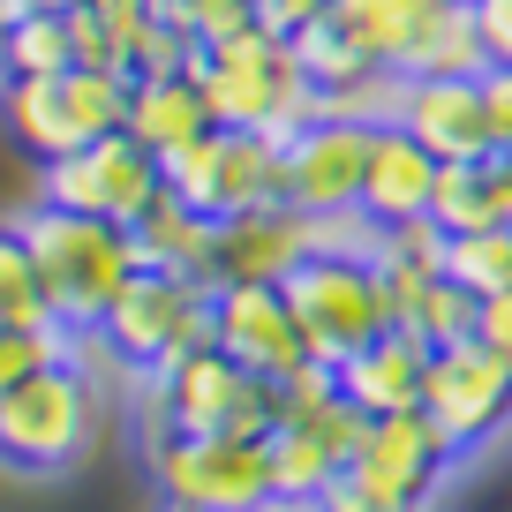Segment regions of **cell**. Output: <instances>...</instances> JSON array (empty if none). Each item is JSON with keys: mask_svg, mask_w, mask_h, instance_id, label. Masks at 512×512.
<instances>
[{"mask_svg": "<svg viewBox=\"0 0 512 512\" xmlns=\"http://www.w3.org/2000/svg\"><path fill=\"white\" fill-rule=\"evenodd\" d=\"M189 76L211 106V128H256V136L287 144L294 128L317 121V83L302 76L294 46L272 31H241L226 46H204L189 61Z\"/></svg>", "mask_w": 512, "mask_h": 512, "instance_id": "6da1fadb", "label": "cell"}, {"mask_svg": "<svg viewBox=\"0 0 512 512\" xmlns=\"http://www.w3.org/2000/svg\"><path fill=\"white\" fill-rule=\"evenodd\" d=\"M23 241H31L38 256V279H46V302H53V324H68V332H98V317H106L113 302H121V287L144 264H136V241H128V226H106V219H83V211H23Z\"/></svg>", "mask_w": 512, "mask_h": 512, "instance_id": "7a4b0ae2", "label": "cell"}, {"mask_svg": "<svg viewBox=\"0 0 512 512\" xmlns=\"http://www.w3.org/2000/svg\"><path fill=\"white\" fill-rule=\"evenodd\" d=\"M279 384L249 377L234 354L196 347L144 377V445L151 437H272Z\"/></svg>", "mask_w": 512, "mask_h": 512, "instance_id": "3957f363", "label": "cell"}, {"mask_svg": "<svg viewBox=\"0 0 512 512\" xmlns=\"http://www.w3.org/2000/svg\"><path fill=\"white\" fill-rule=\"evenodd\" d=\"M0 113L16 128V144L38 166H53L128 121V76H113V68H61V76L0 83Z\"/></svg>", "mask_w": 512, "mask_h": 512, "instance_id": "277c9868", "label": "cell"}, {"mask_svg": "<svg viewBox=\"0 0 512 512\" xmlns=\"http://www.w3.org/2000/svg\"><path fill=\"white\" fill-rule=\"evenodd\" d=\"M211 294L219 287L181 279V272H136L121 287V302L98 317V347L136 377H159L166 362L211 347Z\"/></svg>", "mask_w": 512, "mask_h": 512, "instance_id": "5b68a950", "label": "cell"}, {"mask_svg": "<svg viewBox=\"0 0 512 512\" xmlns=\"http://www.w3.org/2000/svg\"><path fill=\"white\" fill-rule=\"evenodd\" d=\"M91 377L76 362H46L16 392H0V467L8 475H68L91 445Z\"/></svg>", "mask_w": 512, "mask_h": 512, "instance_id": "8992f818", "label": "cell"}, {"mask_svg": "<svg viewBox=\"0 0 512 512\" xmlns=\"http://www.w3.org/2000/svg\"><path fill=\"white\" fill-rule=\"evenodd\" d=\"M287 309L294 324H302L309 339V362L339 369L347 354H362L369 339L392 332V317H384V279L369 256H309L302 272L287 279Z\"/></svg>", "mask_w": 512, "mask_h": 512, "instance_id": "52a82bcc", "label": "cell"}, {"mask_svg": "<svg viewBox=\"0 0 512 512\" xmlns=\"http://www.w3.org/2000/svg\"><path fill=\"white\" fill-rule=\"evenodd\" d=\"M166 512H264L272 505V460L264 437H151Z\"/></svg>", "mask_w": 512, "mask_h": 512, "instance_id": "ba28073f", "label": "cell"}, {"mask_svg": "<svg viewBox=\"0 0 512 512\" xmlns=\"http://www.w3.org/2000/svg\"><path fill=\"white\" fill-rule=\"evenodd\" d=\"M166 189L204 219H241L287 196V151L279 136H256V128H204L189 151L166 159Z\"/></svg>", "mask_w": 512, "mask_h": 512, "instance_id": "9c48e42d", "label": "cell"}, {"mask_svg": "<svg viewBox=\"0 0 512 512\" xmlns=\"http://www.w3.org/2000/svg\"><path fill=\"white\" fill-rule=\"evenodd\" d=\"M159 196H166V166L151 159L128 128H113V136H98V144L53 159L46 181H38V204L83 211V219H106V226H136Z\"/></svg>", "mask_w": 512, "mask_h": 512, "instance_id": "30bf717a", "label": "cell"}, {"mask_svg": "<svg viewBox=\"0 0 512 512\" xmlns=\"http://www.w3.org/2000/svg\"><path fill=\"white\" fill-rule=\"evenodd\" d=\"M422 415L452 452H482L490 437L512 430V362H497L482 339H452L430 347V377H422Z\"/></svg>", "mask_w": 512, "mask_h": 512, "instance_id": "8fae6325", "label": "cell"}, {"mask_svg": "<svg viewBox=\"0 0 512 512\" xmlns=\"http://www.w3.org/2000/svg\"><path fill=\"white\" fill-rule=\"evenodd\" d=\"M362 430H369V415H362V407H347V400L317 407V415L272 422V437H264V460H272V505L317 512V497L332 490V475H347V467H354Z\"/></svg>", "mask_w": 512, "mask_h": 512, "instance_id": "7c38bea8", "label": "cell"}, {"mask_svg": "<svg viewBox=\"0 0 512 512\" xmlns=\"http://www.w3.org/2000/svg\"><path fill=\"white\" fill-rule=\"evenodd\" d=\"M369 136L362 121H332L317 113L309 128H294L287 144V204L309 219H332V211H362V174H369Z\"/></svg>", "mask_w": 512, "mask_h": 512, "instance_id": "4fadbf2b", "label": "cell"}, {"mask_svg": "<svg viewBox=\"0 0 512 512\" xmlns=\"http://www.w3.org/2000/svg\"><path fill=\"white\" fill-rule=\"evenodd\" d=\"M317 256V219L279 204H256L241 219H219V256H211V279L219 287H287Z\"/></svg>", "mask_w": 512, "mask_h": 512, "instance_id": "5bb4252c", "label": "cell"}, {"mask_svg": "<svg viewBox=\"0 0 512 512\" xmlns=\"http://www.w3.org/2000/svg\"><path fill=\"white\" fill-rule=\"evenodd\" d=\"M211 347L272 384L309 369V339L287 309V287H219L211 294Z\"/></svg>", "mask_w": 512, "mask_h": 512, "instance_id": "9a60e30c", "label": "cell"}, {"mask_svg": "<svg viewBox=\"0 0 512 512\" xmlns=\"http://www.w3.org/2000/svg\"><path fill=\"white\" fill-rule=\"evenodd\" d=\"M452 460L460 452L445 445V437L430 430V415H377L362 430V452H354V475H369L377 490H392V497H407V505H422V512H437V490H445V475H452Z\"/></svg>", "mask_w": 512, "mask_h": 512, "instance_id": "2e32d148", "label": "cell"}, {"mask_svg": "<svg viewBox=\"0 0 512 512\" xmlns=\"http://www.w3.org/2000/svg\"><path fill=\"white\" fill-rule=\"evenodd\" d=\"M400 128L430 151L437 166L490 159V113H482V76H407Z\"/></svg>", "mask_w": 512, "mask_h": 512, "instance_id": "e0dca14e", "label": "cell"}, {"mask_svg": "<svg viewBox=\"0 0 512 512\" xmlns=\"http://www.w3.org/2000/svg\"><path fill=\"white\" fill-rule=\"evenodd\" d=\"M332 377H339V400L362 407L369 422L377 415H415L422 407V377H430V347L407 339V332H384V339H369L362 354H347Z\"/></svg>", "mask_w": 512, "mask_h": 512, "instance_id": "ac0fdd59", "label": "cell"}, {"mask_svg": "<svg viewBox=\"0 0 512 512\" xmlns=\"http://www.w3.org/2000/svg\"><path fill=\"white\" fill-rule=\"evenodd\" d=\"M430 189H437V159L407 136L400 121H384L369 136V174H362V219L369 226H407L430 219Z\"/></svg>", "mask_w": 512, "mask_h": 512, "instance_id": "d6986e66", "label": "cell"}, {"mask_svg": "<svg viewBox=\"0 0 512 512\" xmlns=\"http://www.w3.org/2000/svg\"><path fill=\"white\" fill-rule=\"evenodd\" d=\"M121 128L166 166L174 151H189L211 128V106H204V91H196L189 68H181V76H128V121Z\"/></svg>", "mask_w": 512, "mask_h": 512, "instance_id": "ffe728a7", "label": "cell"}, {"mask_svg": "<svg viewBox=\"0 0 512 512\" xmlns=\"http://www.w3.org/2000/svg\"><path fill=\"white\" fill-rule=\"evenodd\" d=\"M128 241H136V264H144V272H181V279L219 287V279H211V256H219V219H204L196 204H181L174 189H166L144 219L128 226Z\"/></svg>", "mask_w": 512, "mask_h": 512, "instance_id": "44dd1931", "label": "cell"}, {"mask_svg": "<svg viewBox=\"0 0 512 512\" xmlns=\"http://www.w3.org/2000/svg\"><path fill=\"white\" fill-rule=\"evenodd\" d=\"M490 53H482V31H475V8L467 0H430L400 53V76H482Z\"/></svg>", "mask_w": 512, "mask_h": 512, "instance_id": "7402d4cb", "label": "cell"}, {"mask_svg": "<svg viewBox=\"0 0 512 512\" xmlns=\"http://www.w3.org/2000/svg\"><path fill=\"white\" fill-rule=\"evenodd\" d=\"M422 8H430V0H332L324 16H332V31L347 38L362 61L400 68V53H407V38H415Z\"/></svg>", "mask_w": 512, "mask_h": 512, "instance_id": "603a6c76", "label": "cell"}, {"mask_svg": "<svg viewBox=\"0 0 512 512\" xmlns=\"http://www.w3.org/2000/svg\"><path fill=\"white\" fill-rule=\"evenodd\" d=\"M76 68V38H68V16H46V8H23L0 38V83H31V76H61Z\"/></svg>", "mask_w": 512, "mask_h": 512, "instance_id": "cb8c5ba5", "label": "cell"}, {"mask_svg": "<svg viewBox=\"0 0 512 512\" xmlns=\"http://www.w3.org/2000/svg\"><path fill=\"white\" fill-rule=\"evenodd\" d=\"M475 294L452 287V279H430V287H415V302L392 317V332L422 339V347H452V339H475Z\"/></svg>", "mask_w": 512, "mask_h": 512, "instance_id": "d4e9b609", "label": "cell"}, {"mask_svg": "<svg viewBox=\"0 0 512 512\" xmlns=\"http://www.w3.org/2000/svg\"><path fill=\"white\" fill-rule=\"evenodd\" d=\"M445 279H452V287H467L475 302L505 294V287H512V226H475V234H452Z\"/></svg>", "mask_w": 512, "mask_h": 512, "instance_id": "484cf974", "label": "cell"}, {"mask_svg": "<svg viewBox=\"0 0 512 512\" xmlns=\"http://www.w3.org/2000/svg\"><path fill=\"white\" fill-rule=\"evenodd\" d=\"M430 219L445 234H475V226H505L490 204V159H467V166H437V189H430Z\"/></svg>", "mask_w": 512, "mask_h": 512, "instance_id": "4316f807", "label": "cell"}, {"mask_svg": "<svg viewBox=\"0 0 512 512\" xmlns=\"http://www.w3.org/2000/svg\"><path fill=\"white\" fill-rule=\"evenodd\" d=\"M0 324H53L38 256L23 241V226H0Z\"/></svg>", "mask_w": 512, "mask_h": 512, "instance_id": "83f0119b", "label": "cell"}, {"mask_svg": "<svg viewBox=\"0 0 512 512\" xmlns=\"http://www.w3.org/2000/svg\"><path fill=\"white\" fill-rule=\"evenodd\" d=\"M46 362H76V332L68 324H0V392H16Z\"/></svg>", "mask_w": 512, "mask_h": 512, "instance_id": "f1b7e54d", "label": "cell"}, {"mask_svg": "<svg viewBox=\"0 0 512 512\" xmlns=\"http://www.w3.org/2000/svg\"><path fill=\"white\" fill-rule=\"evenodd\" d=\"M159 8L196 38V53L226 46V38H241V31H256V0H159Z\"/></svg>", "mask_w": 512, "mask_h": 512, "instance_id": "f546056e", "label": "cell"}, {"mask_svg": "<svg viewBox=\"0 0 512 512\" xmlns=\"http://www.w3.org/2000/svg\"><path fill=\"white\" fill-rule=\"evenodd\" d=\"M317 512H422V505H407V497H392V490H377L369 475H332V490L317 497Z\"/></svg>", "mask_w": 512, "mask_h": 512, "instance_id": "4dcf8cb0", "label": "cell"}, {"mask_svg": "<svg viewBox=\"0 0 512 512\" xmlns=\"http://www.w3.org/2000/svg\"><path fill=\"white\" fill-rule=\"evenodd\" d=\"M332 0H256V31H272V38H302L309 23L324 16Z\"/></svg>", "mask_w": 512, "mask_h": 512, "instance_id": "1f68e13d", "label": "cell"}, {"mask_svg": "<svg viewBox=\"0 0 512 512\" xmlns=\"http://www.w3.org/2000/svg\"><path fill=\"white\" fill-rule=\"evenodd\" d=\"M467 8H475V31H482L490 68H512V0H467Z\"/></svg>", "mask_w": 512, "mask_h": 512, "instance_id": "d6a6232c", "label": "cell"}, {"mask_svg": "<svg viewBox=\"0 0 512 512\" xmlns=\"http://www.w3.org/2000/svg\"><path fill=\"white\" fill-rule=\"evenodd\" d=\"M482 113H490V144L512 151V68H482Z\"/></svg>", "mask_w": 512, "mask_h": 512, "instance_id": "836d02e7", "label": "cell"}, {"mask_svg": "<svg viewBox=\"0 0 512 512\" xmlns=\"http://www.w3.org/2000/svg\"><path fill=\"white\" fill-rule=\"evenodd\" d=\"M475 339L497 354V362H512V287H505V294H490V302L475 309Z\"/></svg>", "mask_w": 512, "mask_h": 512, "instance_id": "e575fe53", "label": "cell"}, {"mask_svg": "<svg viewBox=\"0 0 512 512\" xmlns=\"http://www.w3.org/2000/svg\"><path fill=\"white\" fill-rule=\"evenodd\" d=\"M490 204H497V219L512 226V151H490Z\"/></svg>", "mask_w": 512, "mask_h": 512, "instance_id": "d590c367", "label": "cell"}, {"mask_svg": "<svg viewBox=\"0 0 512 512\" xmlns=\"http://www.w3.org/2000/svg\"><path fill=\"white\" fill-rule=\"evenodd\" d=\"M23 8H46V16H76L83 0H23Z\"/></svg>", "mask_w": 512, "mask_h": 512, "instance_id": "8d00e7d4", "label": "cell"}, {"mask_svg": "<svg viewBox=\"0 0 512 512\" xmlns=\"http://www.w3.org/2000/svg\"><path fill=\"white\" fill-rule=\"evenodd\" d=\"M23 16V0H0V38H8V23Z\"/></svg>", "mask_w": 512, "mask_h": 512, "instance_id": "74e56055", "label": "cell"}]
</instances>
